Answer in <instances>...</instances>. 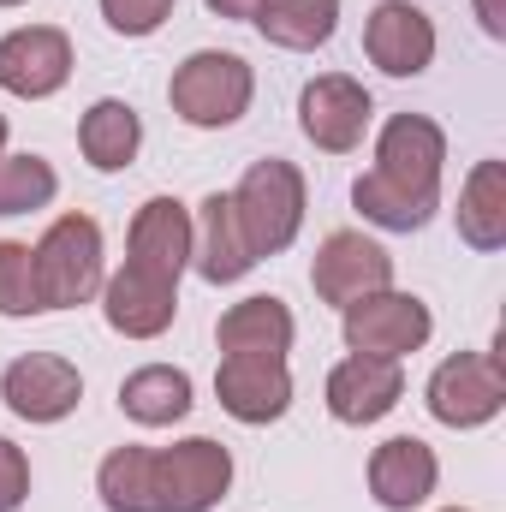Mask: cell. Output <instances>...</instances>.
<instances>
[{"label":"cell","instance_id":"cell-1","mask_svg":"<svg viewBox=\"0 0 506 512\" xmlns=\"http://www.w3.org/2000/svg\"><path fill=\"white\" fill-rule=\"evenodd\" d=\"M441 161H447V131L429 114H393L381 126L376 167L358 173L352 203L370 227L387 233H417L441 209Z\"/></svg>","mask_w":506,"mask_h":512},{"label":"cell","instance_id":"cell-2","mask_svg":"<svg viewBox=\"0 0 506 512\" xmlns=\"http://www.w3.org/2000/svg\"><path fill=\"white\" fill-rule=\"evenodd\" d=\"M233 221H239V233H245L256 262L280 256L298 239V227H304V173L292 161H280V155L256 161L251 173L239 179V191H233Z\"/></svg>","mask_w":506,"mask_h":512},{"label":"cell","instance_id":"cell-3","mask_svg":"<svg viewBox=\"0 0 506 512\" xmlns=\"http://www.w3.org/2000/svg\"><path fill=\"white\" fill-rule=\"evenodd\" d=\"M251 96H256L251 66H245L239 54H227V48L191 54V60L173 72V84H167L173 114L197 131H221V126H233V120H245V114H251Z\"/></svg>","mask_w":506,"mask_h":512},{"label":"cell","instance_id":"cell-4","mask_svg":"<svg viewBox=\"0 0 506 512\" xmlns=\"http://www.w3.org/2000/svg\"><path fill=\"white\" fill-rule=\"evenodd\" d=\"M30 256L42 310H78L102 292V227L90 215H60Z\"/></svg>","mask_w":506,"mask_h":512},{"label":"cell","instance_id":"cell-5","mask_svg":"<svg viewBox=\"0 0 506 512\" xmlns=\"http://www.w3.org/2000/svg\"><path fill=\"white\" fill-rule=\"evenodd\" d=\"M435 334V316L423 298L411 292H393L381 286L370 298L346 304V346L364 352V358H405V352H423Z\"/></svg>","mask_w":506,"mask_h":512},{"label":"cell","instance_id":"cell-6","mask_svg":"<svg viewBox=\"0 0 506 512\" xmlns=\"http://www.w3.org/2000/svg\"><path fill=\"white\" fill-rule=\"evenodd\" d=\"M155 489H161V512H209L233 489V453L209 435L173 441L155 453Z\"/></svg>","mask_w":506,"mask_h":512},{"label":"cell","instance_id":"cell-7","mask_svg":"<svg viewBox=\"0 0 506 512\" xmlns=\"http://www.w3.org/2000/svg\"><path fill=\"white\" fill-rule=\"evenodd\" d=\"M506 405V376L495 352H459L429 376V411L447 429H483L489 417H501Z\"/></svg>","mask_w":506,"mask_h":512},{"label":"cell","instance_id":"cell-8","mask_svg":"<svg viewBox=\"0 0 506 512\" xmlns=\"http://www.w3.org/2000/svg\"><path fill=\"white\" fill-rule=\"evenodd\" d=\"M370 114H376L370 90L358 78H346V72H322L298 96V126L328 155H352L364 143V131H370Z\"/></svg>","mask_w":506,"mask_h":512},{"label":"cell","instance_id":"cell-9","mask_svg":"<svg viewBox=\"0 0 506 512\" xmlns=\"http://www.w3.org/2000/svg\"><path fill=\"white\" fill-rule=\"evenodd\" d=\"M0 399H6V411L24 417V423H60V417L78 411L84 376H78V364H66V358H54V352H24V358L6 364Z\"/></svg>","mask_w":506,"mask_h":512},{"label":"cell","instance_id":"cell-10","mask_svg":"<svg viewBox=\"0 0 506 512\" xmlns=\"http://www.w3.org/2000/svg\"><path fill=\"white\" fill-rule=\"evenodd\" d=\"M310 286H316L322 304L346 310V304L370 298L381 286H393V256L364 233H328L316 262H310Z\"/></svg>","mask_w":506,"mask_h":512},{"label":"cell","instance_id":"cell-11","mask_svg":"<svg viewBox=\"0 0 506 512\" xmlns=\"http://www.w3.org/2000/svg\"><path fill=\"white\" fill-rule=\"evenodd\" d=\"M72 78V42L66 30L54 24H24L0 42V90L6 96H24V102H42L54 90H66Z\"/></svg>","mask_w":506,"mask_h":512},{"label":"cell","instance_id":"cell-12","mask_svg":"<svg viewBox=\"0 0 506 512\" xmlns=\"http://www.w3.org/2000/svg\"><path fill=\"white\" fill-rule=\"evenodd\" d=\"M364 54L387 78L429 72V60H435V24H429V12L411 6V0H381L376 12H370V24H364Z\"/></svg>","mask_w":506,"mask_h":512},{"label":"cell","instance_id":"cell-13","mask_svg":"<svg viewBox=\"0 0 506 512\" xmlns=\"http://www.w3.org/2000/svg\"><path fill=\"white\" fill-rule=\"evenodd\" d=\"M399 399H405L399 358H364V352H352V358L334 364V376H328V411H334L340 423H352V429L381 423Z\"/></svg>","mask_w":506,"mask_h":512},{"label":"cell","instance_id":"cell-14","mask_svg":"<svg viewBox=\"0 0 506 512\" xmlns=\"http://www.w3.org/2000/svg\"><path fill=\"white\" fill-rule=\"evenodd\" d=\"M102 316H108V328L126 334V340H155V334H167L173 316H179V286H173V280H155V274H143V268L126 262V268L102 286Z\"/></svg>","mask_w":506,"mask_h":512},{"label":"cell","instance_id":"cell-15","mask_svg":"<svg viewBox=\"0 0 506 512\" xmlns=\"http://www.w3.org/2000/svg\"><path fill=\"white\" fill-rule=\"evenodd\" d=\"M131 268L155 274V280H173L191 268V209L179 197H149L131 221Z\"/></svg>","mask_w":506,"mask_h":512},{"label":"cell","instance_id":"cell-16","mask_svg":"<svg viewBox=\"0 0 506 512\" xmlns=\"http://www.w3.org/2000/svg\"><path fill=\"white\" fill-rule=\"evenodd\" d=\"M435 483H441V459L417 435H393V441H381L376 453H370V495L387 512L423 507L435 495Z\"/></svg>","mask_w":506,"mask_h":512},{"label":"cell","instance_id":"cell-17","mask_svg":"<svg viewBox=\"0 0 506 512\" xmlns=\"http://www.w3.org/2000/svg\"><path fill=\"white\" fill-rule=\"evenodd\" d=\"M215 399L239 423H274L292 405V376L280 358H221L215 370Z\"/></svg>","mask_w":506,"mask_h":512},{"label":"cell","instance_id":"cell-18","mask_svg":"<svg viewBox=\"0 0 506 512\" xmlns=\"http://www.w3.org/2000/svg\"><path fill=\"white\" fill-rule=\"evenodd\" d=\"M191 262H197V274H203L209 286H233V280H245L256 268L251 245H245V233H239V221H233V197H227V191H215V197L197 203V221H191Z\"/></svg>","mask_w":506,"mask_h":512},{"label":"cell","instance_id":"cell-19","mask_svg":"<svg viewBox=\"0 0 506 512\" xmlns=\"http://www.w3.org/2000/svg\"><path fill=\"white\" fill-rule=\"evenodd\" d=\"M292 310L280 304V298H245V304H233L227 316H221V328H215V346H221V358H280L286 364V352H292Z\"/></svg>","mask_w":506,"mask_h":512},{"label":"cell","instance_id":"cell-20","mask_svg":"<svg viewBox=\"0 0 506 512\" xmlns=\"http://www.w3.org/2000/svg\"><path fill=\"white\" fill-rule=\"evenodd\" d=\"M459 239L471 251L506 245V161H477L459 191Z\"/></svg>","mask_w":506,"mask_h":512},{"label":"cell","instance_id":"cell-21","mask_svg":"<svg viewBox=\"0 0 506 512\" xmlns=\"http://www.w3.org/2000/svg\"><path fill=\"white\" fill-rule=\"evenodd\" d=\"M78 149H84V161L96 167V173H120L137 161V149H143V120H137V108L131 102H96L84 120H78Z\"/></svg>","mask_w":506,"mask_h":512},{"label":"cell","instance_id":"cell-22","mask_svg":"<svg viewBox=\"0 0 506 512\" xmlns=\"http://www.w3.org/2000/svg\"><path fill=\"white\" fill-rule=\"evenodd\" d=\"M251 24L274 48L310 54V48H322L340 30V0H262L251 12Z\"/></svg>","mask_w":506,"mask_h":512},{"label":"cell","instance_id":"cell-23","mask_svg":"<svg viewBox=\"0 0 506 512\" xmlns=\"http://www.w3.org/2000/svg\"><path fill=\"white\" fill-rule=\"evenodd\" d=\"M120 405H126L131 423L143 429H167L191 411V376L173 370V364H143L120 382Z\"/></svg>","mask_w":506,"mask_h":512},{"label":"cell","instance_id":"cell-24","mask_svg":"<svg viewBox=\"0 0 506 512\" xmlns=\"http://www.w3.org/2000/svg\"><path fill=\"white\" fill-rule=\"evenodd\" d=\"M96 495L108 512H161V489H155V447H114L96 471Z\"/></svg>","mask_w":506,"mask_h":512},{"label":"cell","instance_id":"cell-25","mask_svg":"<svg viewBox=\"0 0 506 512\" xmlns=\"http://www.w3.org/2000/svg\"><path fill=\"white\" fill-rule=\"evenodd\" d=\"M60 191V173L42 155H0V221L6 215H30L48 209Z\"/></svg>","mask_w":506,"mask_h":512},{"label":"cell","instance_id":"cell-26","mask_svg":"<svg viewBox=\"0 0 506 512\" xmlns=\"http://www.w3.org/2000/svg\"><path fill=\"white\" fill-rule=\"evenodd\" d=\"M42 292H36V256L18 239H0V316H36Z\"/></svg>","mask_w":506,"mask_h":512},{"label":"cell","instance_id":"cell-27","mask_svg":"<svg viewBox=\"0 0 506 512\" xmlns=\"http://www.w3.org/2000/svg\"><path fill=\"white\" fill-rule=\"evenodd\" d=\"M102 18L120 36H155L173 18V0H102Z\"/></svg>","mask_w":506,"mask_h":512},{"label":"cell","instance_id":"cell-28","mask_svg":"<svg viewBox=\"0 0 506 512\" xmlns=\"http://www.w3.org/2000/svg\"><path fill=\"white\" fill-rule=\"evenodd\" d=\"M24 495H30V459H24V447H12L0 435V512H18Z\"/></svg>","mask_w":506,"mask_h":512},{"label":"cell","instance_id":"cell-29","mask_svg":"<svg viewBox=\"0 0 506 512\" xmlns=\"http://www.w3.org/2000/svg\"><path fill=\"white\" fill-rule=\"evenodd\" d=\"M477 18H483V30H489L495 42H506V6L501 0H477Z\"/></svg>","mask_w":506,"mask_h":512},{"label":"cell","instance_id":"cell-30","mask_svg":"<svg viewBox=\"0 0 506 512\" xmlns=\"http://www.w3.org/2000/svg\"><path fill=\"white\" fill-rule=\"evenodd\" d=\"M203 6H209V12H221V18H251L262 0H203Z\"/></svg>","mask_w":506,"mask_h":512},{"label":"cell","instance_id":"cell-31","mask_svg":"<svg viewBox=\"0 0 506 512\" xmlns=\"http://www.w3.org/2000/svg\"><path fill=\"white\" fill-rule=\"evenodd\" d=\"M0 155H6V114H0Z\"/></svg>","mask_w":506,"mask_h":512},{"label":"cell","instance_id":"cell-32","mask_svg":"<svg viewBox=\"0 0 506 512\" xmlns=\"http://www.w3.org/2000/svg\"><path fill=\"white\" fill-rule=\"evenodd\" d=\"M0 6H24V0H0Z\"/></svg>","mask_w":506,"mask_h":512},{"label":"cell","instance_id":"cell-33","mask_svg":"<svg viewBox=\"0 0 506 512\" xmlns=\"http://www.w3.org/2000/svg\"><path fill=\"white\" fill-rule=\"evenodd\" d=\"M447 512H465V507H447Z\"/></svg>","mask_w":506,"mask_h":512}]
</instances>
